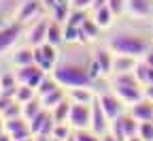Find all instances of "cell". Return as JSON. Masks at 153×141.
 I'll list each match as a JSON object with an SVG mask.
<instances>
[{
	"label": "cell",
	"mask_w": 153,
	"mask_h": 141,
	"mask_svg": "<svg viewBox=\"0 0 153 141\" xmlns=\"http://www.w3.org/2000/svg\"><path fill=\"white\" fill-rule=\"evenodd\" d=\"M85 43H64L57 56V62L51 71V75L57 79V84L64 88L74 86H89L94 88L96 81L89 75V62L91 56L83 47Z\"/></svg>",
	"instance_id": "obj_1"
},
{
	"label": "cell",
	"mask_w": 153,
	"mask_h": 141,
	"mask_svg": "<svg viewBox=\"0 0 153 141\" xmlns=\"http://www.w3.org/2000/svg\"><path fill=\"white\" fill-rule=\"evenodd\" d=\"M106 45L115 54H128V56H134V58H143L153 47V34L143 32L140 28L123 26L119 30L111 32Z\"/></svg>",
	"instance_id": "obj_2"
},
{
	"label": "cell",
	"mask_w": 153,
	"mask_h": 141,
	"mask_svg": "<svg viewBox=\"0 0 153 141\" xmlns=\"http://www.w3.org/2000/svg\"><path fill=\"white\" fill-rule=\"evenodd\" d=\"M138 126H140V122L136 118H134L130 111H123V113H119L117 118H113L111 120V133H115L117 137H121V139H128V137H132V135H138Z\"/></svg>",
	"instance_id": "obj_3"
},
{
	"label": "cell",
	"mask_w": 153,
	"mask_h": 141,
	"mask_svg": "<svg viewBox=\"0 0 153 141\" xmlns=\"http://www.w3.org/2000/svg\"><path fill=\"white\" fill-rule=\"evenodd\" d=\"M68 124L72 126V130L89 128L91 126V103H72Z\"/></svg>",
	"instance_id": "obj_4"
},
{
	"label": "cell",
	"mask_w": 153,
	"mask_h": 141,
	"mask_svg": "<svg viewBox=\"0 0 153 141\" xmlns=\"http://www.w3.org/2000/svg\"><path fill=\"white\" fill-rule=\"evenodd\" d=\"M57 56H60V47H55L51 43H43V45L34 47V62L41 69H45L47 73L53 71V66L57 62Z\"/></svg>",
	"instance_id": "obj_5"
},
{
	"label": "cell",
	"mask_w": 153,
	"mask_h": 141,
	"mask_svg": "<svg viewBox=\"0 0 153 141\" xmlns=\"http://www.w3.org/2000/svg\"><path fill=\"white\" fill-rule=\"evenodd\" d=\"M24 26L26 24H22V22H17V19H15L13 24H4L2 28H0V56H2L4 51H9L19 38H22Z\"/></svg>",
	"instance_id": "obj_6"
},
{
	"label": "cell",
	"mask_w": 153,
	"mask_h": 141,
	"mask_svg": "<svg viewBox=\"0 0 153 141\" xmlns=\"http://www.w3.org/2000/svg\"><path fill=\"white\" fill-rule=\"evenodd\" d=\"M98 96V100H100V105H102V109L106 111V115L113 120V118H117L119 113H123V111H128V105L123 103V100L115 94L111 88H106L102 94H96Z\"/></svg>",
	"instance_id": "obj_7"
},
{
	"label": "cell",
	"mask_w": 153,
	"mask_h": 141,
	"mask_svg": "<svg viewBox=\"0 0 153 141\" xmlns=\"http://www.w3.org/2000/svg\"><path fill=\"white\" fill-rule=\"evenodd\" d=\"M45 75H47V71L41 69L36 62L26 64V66H15L17 81H19V84H26V86H32V88H36L38 84H41V79H43Z\"/></svg>",
	"instance_id": "obj_8"
},
{
	"label": "cell",
	"mask_w": 153,
	"mask_h": 141,
	"mask_svg": "<svg viewBox=\"0 0 153 141\" xmlns=\"http://www.w3.org/2000/svg\"><path fill=\"white\" fill-rule=\"evenodd\" d=\"M49 22L51 17H36V22L28 28L26 32V43L32 45V47H38L47 43V30H49Z\"/></svg>",
	"instance_id": "obj_9"
},
{
	"label": "cell",
	"mask_w": 153,
	"mask_h": 141,
	"mask_svg": "<svg viewBox=\"0 0 153 141\" xmlns=\"http://www.w3.org/2000/svg\"><path fill=\"white\" fill-rule=\"evenodd\" d=\"M108 88L117 94L128 107L134 105L136 100H140V98L145 96V88H143L140 84H121V86H108Z\"/></svg>",
	"instance_id": "obj_10"
},
{
	"label": "cell",
	"mask_w": 153,
	"mask_h": 141,
	"mask_svg": "<svg viewBox=\"0 0 153 141\" xmlns=\"http://www.w3.org/2000/svg\"><path fill=\"white\" fill-rule=\"evenodd\" d=\"M89 128H91L94 133H98V135H104V133L111 128V118H108L106 111L102 109L98 96L91 100V126H89Z\"/></svg>",
	"instance_id": "obj_11"
},
{
	"label": "cell",
	"mask_w": 153,
	"mask_h": 141,
	"mask_svg": "<svg viewBox=\"0 0 153 141\" xmlns=\"http://www.w3.org/2000/svg\"><path fill=\"white\" fill-rule=\"evenodd\" d=\"M55 124H57V122L53 120L51 109H43V111L30 122V128H32V135H53Z\"/></svg>",
	"instance_id": "obj_12"
},
{
	"label": "cell",
	"mask_w": 153,
	"mask_h": 141,
	"mask_svg": "<svg viewBox=\"0 0 153 141\" xmlns=\"http://www.w3.org/2000/svg\"><path fill=\"white\" fill-rule=\"evenodd\" d=\"M4 130L15 139H26V137H32V128H30V122L24 118V115H19V118H13V120H4Z\"/></svg>",
	"instance_id": "obj_13"
},
{
	"label": "cell",
	"mask_w": 153,
	"mask_h": 141,
	"mask_svg": "<svg viewBox=\"0 0 153 141\" xmlns=\"http://www.w3.org/2000/svg\"><path fill=\"white\" fill-rule=\"evenodd\" d=\"M43 7H45V5H43V0H24L22 7L17 9L15 19H17V22H22V24H28L32 17H41Z\"/></svg>",
	"instance_id": "obj_14"
},
{
	"label": "cell",
	"mask_w": 153,
	"mask_h": 141,
	"mask_svg": "<svg viewBox=\"0 0 153 141\" xmlns=\"http://www.w3.org/2000/svg\"><path fill=\"white\" fill-rule=\"evenodd\" d=\"M128 111L138 120V122H153V100L143 96L140 100H136L134 105L128 107Z\"/></svg>",
	"instance_id": "obj_15"
},
{
	"label": "cell",
	"mask_w": 153,
	"mask_h": 141,
	"mask_svg": "<svg viewBox=\"0 0 153 141\" xmlns=\"http://www.w3.org/2000/svg\"><path fill=\"white\" fill-rule=\"evenodd\" d=\"M126 13L132 19H147L153 15V0H128Z\"/></svg>",
	"instance_id": "obj_16"
},
{
	"label": "cell",
	"mask_w": 153,
	"mask_h": 141,
	"mask_svg": "<svg viewBox=\"0 0 153 141\" xmlns=\"http://www.w3.org/2000/svg\"><path fill=\"white\" fill-rule=\"evenodd\" d=\"M94 60L98 62V66L102 69V75L108 77L113 73V58H115V51L106 45V47H98V49H94Z\"/></svg>",
	"instance_id": "obj_17"
},
{
	"label": "cell",
	"mask_w": 153,
	"mask_h": 141,
	"mask_svg": "<svg viewBox=\"0 0 153 141\" xmlns=\"http://www.w3.org/2000/svg\"><path fill=\"white\" fill-rule=\"evenodd\" d=\"M136 62H138V58H134V56L115 54V58H113V73L111 75H115V73H132L134 69H136Z\"/></svg>",
	"instance_id": "obj_18"
},
{
	"label": "cell",
	"mask_w": 153,
	"mask_h": 141,
	"mask_svg": "<svg viewBox=\"0 0 153 141\" xmlns=\"http://www.w3.org/2000/svg\"><path fill=\"white\" fill-rule=\"evenodd\" d=\"M38 98H41V103H43L45 109H53L55 105H60L64 98H68V90L64 86H57L55 90H51V92H47L43 96H38Z\"/></svg>",
	"instance_id": "obj_19"
},
{
	"label": "cell",
	"mask_w": 153,
	"mask_h": 141,
	"mask_svg": "<svg viewBox=\"0 0 153 141\" xmlns=\"http://www.w3.org/2000/svg\"><path fill=\"white\" fill-rule=\"evenodd\" d=\"M47 43H51V45H55V47H62V45L66 43V34H64V24H62V22H55V19H51V22H49Z\"/></svg>",
	"instance_id": "obj_20"
},
{
	"label": "cell",
	"mask_w": 153,
	"mask_h": 141,
	"mask_svg": "<svg viewBox=\"0 0 153 141\" xmlns=\"http://www.w3.org/2000/svg\"><path fill=\"white\" fill-rule=\"evenodd\" d=\"M102 32V28L94 22V17H87L81 30H79V43H87V41H96L98 38V34Z\"/></svg>",
	"instance_id": "obj_21"
},
{
	"label": "cell",
	"mask_w": 153,
	"mask_h": 141,
	"mask_svg": "<svg viewBox=\"0 0 153 141\" xmlns=\"http://www.w3.org/2000/svg\"><path fill=\"white\" fill-rule=\"evenodd\" d=\"M91 17H94V22L98 24L102 30H108L113 24H115V13L108 9V5H104V7H100V9H96V11H91Z\"/></svg>",
	"instance_id": "obj_22"
},
{
	"label": "cell",
	"mask_w": 153,
	"mask_h": 141,
	"mask_svg": "<svg viewBox=\"0 0 153 141\" xmlns=\"http://www.w3.org/2000/svg\"><path fill=\"white\" fill-rule=\"evenodd\" d=\"M68 90V98L72 103H91L96 98V92L89 86H74V88H66Z\"/></svg>",
	"instance_id": "obj_23"
},
{
	"label": "cell",
	"mask_w": 153,
	"mask_h": 141,
	"mask_svg": "<svg viewBox=\"0 0 153 141\" xmlns=\"http://www.w3.org/2000/svg\"><path fill=\"white\" fill-rule=\"evenodd\" d=\"M11 62L15 66H26V64H32L34 62V47L32 45H24V47H17L15 54L11 56Z\"/></svg>",
	"instance_id": "obj_24"
},
{
	"label": "cell",
	"mask_w": 153,
	"mask_h": 141,
	"mask_svg": "<svg viewBox=\"0 0 153 141\" xmlns=\"http://www.w3.org/2000/svg\"><path fill=\"white\" fill-rule=\"evenodd\" d=\"M134 75H136V79L140 81V86H149L153 84V66L147 64L143 58H138V62H136V69H134Z\"/></svg>",
	"instance_id": "obj_25"
},
{
	"label": "cell",
	"mask_w": 153,
	"mask_h": 141,
	"mask_svg": "<svg viewBox=\"0 0 153 141\" xmlns=\"http://www.w3.org/2000/svg\"><path fill=\"white\" fill-rule=\"evenodd\" d=\"M70 107H72V100H70V98H64L60 105H55V107L51 109V113H53V120H55L57 124H60V122H68Z\"/></svg>",
	"instance_id": "obj_26"
},
{
	"label": "cell",
	"mask_w": 153,
	"mask_h": 141,
	"mask_svg": "<svg viewBox=\"0 0 153 141\" xmlns=\"http://www.w3.org/2000/svg\"><path fill=\"white\" fill-rule=\"evenodd\" d=\"M22 105H24V118L28 120V122H32V120H34L38 113L45 109L38 96H36V98H32V100H28V103H22Z\"/></svg>",
	"instance_id": "obj_27"
},
{
	"label": "cell",
	"mask_w": 153,
	"mask_h": 141,
	"mask_svg": "<svg viewBox=\"0 0 153 141\" xmlns=\"http://www.w3.org/2000/svg\"><path fill=\"white\" fill-rule=\"evenodd\" d=\"M36 88L32 86H26V84H19L17 86V92H15V100H19V103H28V100L36 98Z\"/></svg>",
	"instance_id": "obj_28"
},
{
	"label": "cell",
	"mask_w": 153,
	"mask_h": 141,
	"mask_svg": "<svg viewBox=\"0 0 153 141\" xmlns=\"http://www.w3.org/2000/svg\"><path fill=\"white\" fill-rule=\"evenodd\" d=\"M76 141H102V135L94 133L91 128H81V130H74Z\"/></svg>",
	"instance_id": "obj_29"
},
{
	"label": "cell",
	"mask_w": 153,
	"mask_h": 141,
	"mask_svg": "<svg viewBox=\"0 0 153 141\" xmlns=\"http://www.w3.org/2000/svg\"><path fill=\"white\" fill-rule=\"evenodd\" d=\"M108 9L115 13V17H121L126 13V7H128V0H106Z\"/></svg>",
	"instance_id": "obj_30"
},
{
	"label": "cell",
	"mask_w": 153,
	"mask_h": 141,
	"mask_svg": "<svg viewBox=\"0 0 153 141\" xmlns=\"http://www.w3.org/2000/svg\"><path fill=\"white\" fill-rule=\"evenodd\" d=\"M138 135H140L145 141H153V122H140Z\"/></svg>",
	"instance_id": "obj_31"
},
{
	"label": "cell",
	"mask_w": 153,
	"mask_h": 141,
	"mask_svg": "<svg viewBox=\"0 0 153 141\" xmlns=\"http://www.w3.org/2000/svg\"><path fill=\"white\" fill-rule=\"evenodd\" d=\"M91 5H94V0H70V7L72 9H81V11L91 9Z\"/></svg>",
	"instance_id": "obj_32"
},
{
	"label": "cell",
	"mask_w": 153,
	"mask_h": 141,
	"mask_svg": "<svg viewBox=\"0 0 153 141\" xmlns=\"http://www.w3.org/2000/svg\"><path fill=\"white\" fill-rule=\"evenodd\" d=\"M13 100H15V96H9V94H2V92H0V113H2V111L13 103Z\"/></svg>",
	"instance_id": "obj_33"
},
{
	"label": "cell",
	"mask_w": 153,
	"mask_h": 141,
	"mask_svg": "<svg viewBox=\"0 0 153 141\" xmlns=\"http://www.w3.org/2000/svg\"><path fill=\"white\" fill-rule=\"evenodd\" d=\"M102 141H126V139H121V137H117L115 133H111V130H106L104 135H102Z\"/></svg>",
	"instance_id": "obj_34"
},
{
	"label": "cell",
	"mask_w": 153,
	"mask_h": 141,
	"mask_svg": "<svg viewBox=\"0 0 153 141\" xmlns=\"http://www.w3.org/2000/svg\"><path fill=\"white\" fill-rule=\"evenodd\" d=\"M57 2H60V0H43V5H45V9H47V11H51Z\"/></svg>",
	"instance_id": "obj_35"
},
{
	"label": "cell",
	"mask_w": 153,
	"mask_h": 141,
	"mask_svg": "<svg viewBox=\"0 0 153 141\" xmlns=\"http://www.w3.org/2000/svg\"><path fill=\"white\" fill-rule=\"evenodd\" d=\"M145 96L153 100V84H149V86H145Z\"/></svg>",
	"instance_id": "obj_36"
},
{
	"label": "cell",
	"mask_w": 153,
	"mask_h": 141,
	"mask_svg": "<svg viewBox=\"0 0 153 141\" xmlns=\"http://www.w3.org/2000/svg\"><path fill=\"white\" fill-rule=\"evenodd\" d=\"M0 141H15V139H13L7 130H2V133H0Z\"/></svg>",
	"instance_id": "obj_37"
},
{
	"label": "cell",
	"mask_w": 153,
	"mask_h": 141,
	"mask_svg": "<svg viewBox=\"0 0 153 141\" xmlns=\"http://www.w3.org/2000/svg\"><path fill=\"white\" fill-rule=\"evenodd\" d=\"M126 141H145V139H143L140 135H132V137H128Z\"/></svg>",
	"instance_id": "obj_38"
},
{
	"label": "cell",
	"mask_w": 153,
	"mask_h": 141,
	"mask_svg": "<svg viewBox=\"0 0 153 141\" xmlns=\"http://www.w3.org/2000/svg\"><path fill=\"white\" fill-rule=\"evenodd\" d=\"M19 141H36V137L32 135V137H26V139H19Z\"/></svg>",
	"instance_id": "obj_39"
},
{
	"label": "cell",
	"mask_w": 153,
	"mask_h": 141,
	"mask_svg": "<svg viewBox=\"0 0 153 141\" xmlns=\"http://www.w3.org/2000/svg\"><path fill=\"white\" fill-rule=\"evenodd\" d=\"M66 141H76V137H74V130H72V135H70V137H66Z\"/></svg>",
	"instance_id": "obj_40"
},
{
	"label": "cell",
	"mask_w": 153,
	"mask_h": 141,
	"mask_svg": "<svg viewBox=\"0 0 153 141\" xmlns=\"http://www.w3.org/2000/svg\"><path fill=\"white\" fill-rule=\"evenodd\" d=\"M2 26H4V24H2V19H0V28H2Z\"/></svg>",
	"instance_id": "obj_41"
},
{
	"label": "cell",
	"mask_w": 153,
	"mask_h": 141,
	"mask_svg": "<svg viewBox=\"0 0 153 141\" xmlns=\"http://www.w3.org/2000/svg\"><path fill=\"white\" fill-rule=\"evenodd\" d=\"M0 92H2V88H0Z\"/></svg>",
	"instance_id": "obj_42"
}]
</instances>
